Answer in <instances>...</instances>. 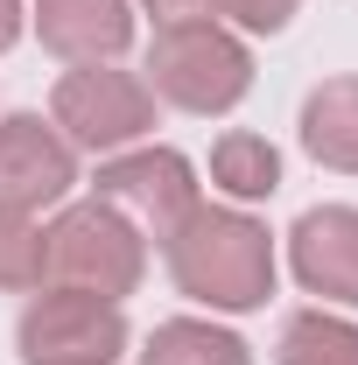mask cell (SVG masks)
<instances>
[{
    "mask_svg": "<svg viewBox=\"0 0 358 365\" xmlns=\"http://www.w3.org/2000/svg\"><path fill=\"white\" fill-rule=\"evenodd\" d=\"M274 365H358V323L330 317L323 302L316 309H295V317L281 323Z\"/></svg>",
    "mask_w": 358,
    "mask_h": 365,
    "instance_id": "13",
    "label": "cell"
},
{
    "mask_svg": "<svg viewBox=\"0 0 358 365\" xmlns=\"http://www.w3.org/2000/svg\"><path fill=\"white\" fill-rule=\"evenodd\" d=\"M14 351L21 365H113L127 359V317H120V302L43 288V295H29V309L14 323Z\"/></svg>",
    "mask_w": 358,
    "mask_h": 365,
    "instance_id": "6",
    "label": "cell"
},
{
    "mask_svg": "<svg viewBox=\"0 0 358 365\" xmlns=\"http://www.w3.org/2000/svg\"><path fill=\"white\" fill-rule=\"evenodd\" d=\"M21 29H29V7H21V0H0V49L21 43Z\"/></svg>",
    "mask_w": 358,
    "mask_h": 365,
    "instance_id": "17",
    "label": "cell"
},
{
    "mask_svg": "<svg viewBox=\"0 0 358 365\" xmlns=\"http://www.w3.org/2000/svg\"><path fill=\"white\" fill-rule=\"evenodd\" d=\"M148 274V239H140L113 204H63L56 225L43 232V288L98 295V302H127Z\"/></svg>",
    "mask_w": 358,
    "mask_h": 365,
    "instance_id": "3",
    "label": "cell"
},
{
    "mask_svg": "<svg viewBox=\"0 0 358 365\" xmlns=\"http://www.w3.org/2000/svg\"><path fill=\"white\" fill-rule=\"evenodd\" d=\"M162 260H169V281H176L183 302L211 309V317H253L267 309L274 295V232L239 211V204H197L169 239H162Z\"/></svg>",
    "mask_w": 358,
    "mask_h": 365,
    "instance_id": "1",
    "label": "cell"
},
{
    "mask_svg": "<svg viewBox=\"0 0 358 365\" xmlns=\"http://www.w3.org/2000/svg\"><path fill=\"white\" fill-rule=\"evenodd\" d=\"M148 91L176 113L218 120L253 91V49L239 43L225 21L197 14V21H162L148 43Z\"/></svg>",
    "mask_w": 358,
    "mask_h": 365,
    "instance_id": "2",
    "label": "cell"
},
{
    "mask_svg": "<svg viewBox=\"0 0 358 365\" xmlns=\"http://www.w3.org/2000/svg\"><path fill=\"white\" fill-rule=\"evenodd\" d=\"M49 127L71 140L78 155H120L155 134V91L148 78L120 71V63H71L56 91H49Z\"/></svg>",
    "mask_w": 358,
    "mask_h": 365,
    "instance_id": "4",
    "label": "cell"
},
{
    "mask_svg": "<svg viewBox=\"0 0 358 365\" xmlns=\"http://www.w3.org/2000/svg\"><path fill=\"white\" fill-rule=\"evenodd\" d=\"M29 21L63 63H120L134 49V0H36Z\"/></svg>",
    "mask_w": 358,
    "mask_h": 365,
    "instance_id": "9",
    "label": "cell"
},
{
    "mask_svg": "<svg viewBox=\"0 0 358 365\" xmlns=\"http://www.w3.org/2000/svg\"><path fill=\"white\" fill-rule=\"evenodd\" d=\"M302 155L316 169H337V176H358V78H323V85L302 98Z\"/></svg>",
    "mask_w": 358,
    "mask_h": 365,
    "instance_id": "10",
    "label": "cell"
},
{
    "mask_svg": "<svg viewBox=\"0 0 358 365\" xmlns=\"http://www.w3.org/2000/svg\"><path fill=\"white\" fill-rule=\"evenodd\" d=\"M134 359L140 365H253V344L211 317H169L148 330V344Z\"/></svg>",
    "mask_w": 358,
    "mask_h": 365,
    "instance_id": "11",
    "label": "cell"
},
{
    "mask_svg": "<svg viewBox=\"0 0 358 365\" xmlns=\"http://www.w3.org/2000/svg\"><path fill=\"white\" fill-rule=\"evenodd\" d=\"M295 7L302 0H211V14H218L232 36H281L295 21Z\"/></svg>",
    "mask_w": 358,
    "mask_h": 365,
    "instance_id": "15",
    "label": "cell"
},
{
    "mask_svg": "<svg viewBox=\"0 0 358 365\" xmlns=\"http://www.w3.org/2000/svg\"><path fill=\"white\" fill-rule=\"evenodd\" d=\"M91 197L113 204L155 246L204 204L197 197V169H190V155H176V148H120V155H106L98 176H91Z\"/></svg>",
    "mask_w": 358,
    "mask_h": 365,
    "instance_id": "5",
    "label": "cell"
},
{
    "mask_svg": "<svg viewBox=\"0 0 358 365\" xmlns=\"http://www.w3.org/2000/svg\"><path fill=\"white\" fill-rule=\"evenodd\" d=\"M148 14H155V29L162 21H197V14H211V0H140Z\"/></svg>",
    "mask_w": 358,
    "mask_h": 365,
    "instance_id": "16",
    "label": "cell"
},
{
    "mask_svg": "<svg viewBox=\"0 0 358 365\" xmlns=\"http://www.w3.org/2000/svg\"><path fill=\"white\" fill-rule=\"evenodd\" d=\"M211 190H225L239 211L246 204H267L281 190V148L267 134H246V127L218 134V148H211Z\"/></svg>",
    "mask_w": 358,
    "mask_h": 365,
    "instance_id": "12",
    "label": "cell"
},
{
    "mask_svg": "<svg viewBox=\"0 0 358 365\" xmlns=\"http://www.w3.org/2000/svg\"><path fill=\"white\" fill-rule=\"evenodd\" d=\"M43 288V225L36 211L0 204V295H29Z\"/></svg>",
    "mask_w": 358,
    "mask_h": 365,
    "instance_id": "14",
    "label": "cell"
},
{
    "mask_svg": "<svg viewBox=\"0 0 358 365\" xmlns=\"http://www.w3.org/2000/svg\"><path fill=\"white\" fill-rule=\"evenodd\" d=\"M288 274L302 295L358 309V204H316L288 232Z\"/></svg>",
    "mask_w": 358,
    "mask_h": 365,
    "instance_id": "8",
    "label": "cell"
},
{
    "mask_svg": "<svg viewBox=\"0 0 358 365\" xmlns=\"http://www.w3.org/2000/svg\"><path fill=\"white\" fill-rule=\"evenodd\" d=\"M78 182V148L49 127L43 113L0 120V204L14 211H56Z\"/></svg>",
    "mask_w": 358,
    "mask_h": 365,
    "instance_id": "7",
    "label": "cell"
}]
</instances>
